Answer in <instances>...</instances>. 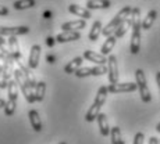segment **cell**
I'll return each mask as SVG.
<instances>
[{
  "label": "cell",
  "instance_id": "obj_1",
  "mask_svg": "<svg viewBox=\"0 0 160 144\" xmlns=\"http://www.w3.org/2000/svg\"><path fill=\"white\" fill-rule=\"evenodd\" d=\"M107 94H109L107 86H100L99 90H98V93H96L93 104L91 105V108L88 109L87 115H85V121L87 122H93L98 119V115L100 114V108L103 107L104 101L107 99Z\"/></svg>",
  "mask_w": 160,
  "mask_h": 144
},
{
  "label": "cell",
  "instance_id": "obj_2",
  "mask_svg": "<svg viewBox=\"0 0 160 144\" xmlns=\"http://www.w3.org/2000/svg\"><path fill=\"white\" fill-rule=\"evenodd\" d=\"M131 11H132V7H130V6H125V7H122L121 10L118 11L116 15H114V18H113L112 21H110L109 24H107L106 26L102 29V33L106 38H109V36H112L113 33L116 32V29L120 26V24L122 22V21H125L128 17L131 15Z\"/></svg>",
  "mask_w": 160,
  "mask_h": 144
},
{
  "label": "cell",
  "instance_id": "obj_3",
  "mask_svg": "<svg viewBox=\"0 0 160 144\" xmlns=\"http://www.w3.org/2000/svg\"><path fill=\"white\" fill-rule=\"evenodd\" d=\"M14 81L18 83V86H20L21 91H22L24 97H25V100L28 101L29 104L35 103V90H33L32 87H31L28 79L25 78V75H24V72L21 71L20 68L14 69Z\"/></svg>",
  "mask_w": 160,
  "mask_h": 144
},
{
  "label": "cell",
  "instance_id": "obj_4",
  "mask_svg": "<svg viewBox=\"0 0 160 144\" xmlns=\"http://www.w3.org/2000/svg\"><path fill=\"white\" fill-rule=\"evenodd\" d=\"M135 78H137V85H138V90H139V94H141V99H142L143 103H150L152 101V94H150L149 87H148L145 72L142 69H137L135 71Z\"/></svg>",
  "mask_w": 160,
  "mask_h": 144
},
{
  "label": "cell",
  "instance_id": "obj_5",
  "mask_svg": "<svg viewBox=\"0 0 160 144\" xmlns=\"http://www.w3.org/2000/svg\"><path fill=\"white\" fill-rule=\"evenodd\" d=\"M107 76H109L110 85L118 82V65H117V58L113 54H110L109 58H107Z\"/></svg>",
  "mask_w": 160,
  "mask_h": 144
},
{
  "label": "cell",
  "instance_id": "obj_6",
  "mask_svg": "<svg viewBox=\"0 0 160 144\" xmlns=\"http://www.w3.org/2000/svg\"><path fill=\"white\" fill-rule=\"evenodd\" d=\"M138 89L137 83H132V82H125V83H113L107 86V90L109 93L117 94V93H131V91H135Z\"/></svg>",
  "mask_w": 160,
  "mask_h": 144
},
{
  "label": "cell",
  "instance_id": "obj_7",
  "mask_svg": "<svg viewBox=\"0 0 160 144\" xmlns=\"http://www.w3.org/2000/svg\"><path fill=\"white\" fill-rule=\"evenodd\" d=\"M29 32V28L25 25L22 26H0V36H20Z\"/></svg>",
  "mask_w": 160,
  "mask_h": 144
},
{
  "label": "cell",
  "instance_id": "obj_8",
  "mask_svg": "<svg viewBox=\"0 0 160 144\" xmlns=\"http://www.w3.org/2000/svg\"><path fill=\"white\" fill-rule=\"evenodd\" d=\"M84 58L91 63H95L96 65H106L107 64V57L100 53H95L92 50H85L84 51Z\"/></svg>",
  "mask_w": 160,
  "mask_h": 144
},
{
  "label": "cell",
  "instance_id": "obj_9",
  "mask_svg": "<svg viewBox=\"0 0 160 144\" xmlns=\"http://www.w3.org/2000/svg\"><path fill=\"white\" fill-rule=\"evenodd\" d=\"M41 46L39 44H33L31 47V51H29V58H28V67L31 69H35L39 64V60H41Z\"/></svg>",
  "mask_w": 160,
  "mask_h": 144
},
{
  "label": "cell",
  "instance_id": "obj_10",
  "mask_svg": "<svg viewBox=\"0 0 160 144\" xmlns=\"http://www.w3.org/2000/svg\"><path fill=\"white\" fill-rule=\"evenodd\" d=\"M79 38H81V33L77 32V30H63V32L56 36V42H58V43H67V42L78 40Z\"/></svg>",
  "mask_w": 160,
  "mask_h": 144
},
{
  "label": "cell",
  "instance_id": "obj_11",
  "mask_svg": "<svg viewBox=\"0 0 160 144\" xmlns=\"http://www.w3.org/2000/svg\"><path fill=\"white\" fill-rule=\"evenodd\" d=\"M141 50V29H132L130 51L132 54H138Z\"/></svg>",
  "mask_w": 160,
  "mask_h": 144
},
{
  "label": "cell",
  "instance_id": "obj_12",
  "mask_svg": "<svg viewBox=\"0 0 160 144\" xmlns=\"http://www.w3.org/2000/svg\"><path fill=\"white\" fill-rule=\"evenodd\" d=\"M15 63L18 64V68L21 69V71L24 72V75H25V78L28 79V82H29V85H31V87L35 90V87H36V79H35V75H33V72H32V69L29 68L28 65H25V64H22L21 63V60L20 61H15Z\"/></svg>",
  "mask_w": 160,
  "mask_h": 144
},
{
  "label": "cell",
  "instance_id": "obj_13",
  "mask_svg": "<svg viewBox=\"0 0 160 144\" xmlns=\"http://www.w3.org/2000/svg\"><path fill=\"white\" fill-rule=\"evenodd\" d=\"M8 49H10V54L13 56L14 61H20L21 51H20V44H18L17 36H10L8 38Z\"/></svg>",
  "mask_w": 160,
  "mask_h": 144
},
{
  "label": "cell",
  "instance_id": "obj_14",
  "mask_svg": "<svg viewBox=\"0 0 160 144\" xmlns=\"http://www.w3.org/2000/svg\"><path fill=\"white\" fill-rule=\"evenodd\" d=\"M98 125H99V129H100V134L103 137H107L110 134V126H109V121H107V115L106 114H102L100 112L98 115Z\"/></svg>",
  "mask_w": 160,
  "mask_h": 144
},
{
  "label": "cell",
  "instance_id": "obj_15",
  "mask_svg": "<svg viewBox=\"0 0 160 144\" xmlns=\"http://www.w3.org/2000/svg\"><path fill=\"white\" fill-rule=\"evenodd\" d=\"M68 11L70 13H72L74 15H77V17H81L82 20H89L91 18V13H89L88 8H84L81 7V6L78 4H70L68 6Z\"/></svg>",
  "mask_w": 160,
  "mask_h": 144
},
{
  "label": "cell",
  "instance_id": "obj_16",
  "mask_svg": "<svg viewBox=\"0 0 160 144\" xmlns=\"http://www.w3.org/2000/svg\"><path fill=\"white\" fill-rule=\"evenodd\" d=\"M28 116H29V122H31V126L35 132H42V121H41V116H39L38 111L36 109H31L28 112Z\"/></svg>",
  "mask_w": 160,
  "mask_h": 144
},
{
  "label": "cell",
  "instance_id": "obj_17",
  "mask_svg": "<svg viewBox=\"0 0 160 144\" xmlns=\"http://www.w3.org/2000/svg\"><path fill=\"white\" fill-rule=\"evenodd\" d=\"M131 28L132 29H142V21H141L139 7H134L131 11Z\"/></svg>",
  "mask_w": 160,
  "mask_h": 144
},
{
  "label": "cell",
  "instance_id": "obj_18",
  "mask_svg": "<svg viewBox=\"0 0 160 144\" xmlns=\"http://www.w3.org/2000/svg\"><path fill=\"white\" fill-rule=\"evenodd\" d=\"M87 26V21L85 20H77V21H70L61 25L63 30H75V29H84Z\"/></svg>",
  "mask_w": 160,
  "mask_h": 144
},
{
  "label": "cell",
  "instance_id": "obj_19",
  "mask_svg": "<svg viewBox=\"0 0 160 144\" xmlns=\"http://www.w3.org/2000/svg\"><path fill=\"white\" fill-rule=\"evenodd\" d=\"M110 0H88L87 8L88 10H98V8H109L110 7Z\"/></svg>",
  "mask_w": 160,
  "mask_h": 144
},
{
  "label": "cell",
  "instance_id": "obj_20",
  "mask_svg": "<svg viewBox=\"0 0 160 144\" xmlns=\"http://www.w3.org/2000/svg\"><path fill=\"white\" fill-rule=\"evenodd\" d=\"M116 40H117V38H116L114 35L109 36V38L106 39V42L103 43L102 49H100V54H103V56H107V54L112 53L113 47H114V44H116Z\"/></svg>",
  "mask_w": 160,
  "mask_h": 144
},
{
  "label": "cell",
  "instance_id": "obj_21",
  "mask_svg": "<svg viewBox=\"0 0 160 144\" xmlns=\"http://www.w3.org/2000/svg\"><path fill=\"white\" fill-rule=\"evenodd\" d=\"M82 64V57H75L72 61H70L66 67H64V72L66 73H75L77 69L81 68Z\"/></svg>",
  "mask_w": 160,
  "mask_h": 144
},
{
  "label": "cell",
  "instance_id": "obj_22",
  "mask_svg": "<svg viewBox=\"0 0 160 144\" xmlns=\"http://www.w3.org/2000/svg\"><path fill=\"white\" fill-rule=\"evenodd\" d=\"M130 28H131V15H130V17H128L125 21H122V22L120 24V26L116 29V32H114V36H116L117 39H118V38H122V36L127 33V30L130 29Z\"/></svg>",
  "mask_w": 160,
  "mask_h": 144
},
{
  "label": "cell",
  "instance_id": "obj_23",
  "mask_svg": "<svg viewBox=\"0 0 160 144\" xmlns=\"http://www.w3.org/2000/svg\"><path fill=\"white\" fill-rule=\"evenodd\" d=\"M102 22L100 21H95L93 25H92V29L91 32H89V40L92 42H96L98 39H99L100 33H102Z\"/></svg>",
  "mask_w": 160,
  "mask_h": 144
},
{
  "label": "cell",
  "instance_id": "obj_24",
  "mask_svg": "<svg viewBox=\"0 0 160 144\" xmlns=\"http://www.w3.org/2000/svg\"><path fill=\"white\" fill-rule=\"evenodd\" d=\"M156 17H158V11L156 10H150L149 13H148V15L145 17V20L142 21V29H150L152 28V25H153V22H155V20H156Z\"/></svg>",
  "mask_w": 160,
  "mask_h": 144
},
{
  "label": "cell",
  "instance_id": "obj_25",
  "mask_svg": "<svg viewBox=\"0 0 160 144\" xmlns=\"http://www.w3.org/2000/svg\"><path fill=\"white\" fill-rule=\"evenodd\" d=\"M45 93H46V82L43 81H39L36 83V87H35V101H43L45 99Z\"/></svg>",
  "mask_w": 160,
  "mask_h": 144
},
{
  "label": "cell",
  "instance_id": "obj_26",
  "mask_svg": "<svg viewBox=\"0 0 160 144\" xmlns=\"http://www.w3.org/2000/svg\"><path fill=\"white\" fill-rule=\"evenodd\" d=\"M7 93H8V99L10 100H15L17 101L18 99V83L14 81H8V85H7Z\"/></svg>",
  "mask_w": 160,
  "mask_h": 144
},
{
  "label": "cell",
  "instance_id": "obj_27",
  "mask_svg": "<svg viewBox=\"0 0 160 144\" xmlns=\"http://www.w3.org/2000/svg\"><path fill=\"white\" fill-rule=\"evenodd\" d=\"M110 136H112V144H125L124 139H122L121 130H120L118 126L112 128V130H110Z\"/></svg>",
  "mask_w": 160,
  "mask_h": 144
},
{
  "label": "cell",
  "instance_id": "obj_28",
  "mask_svg": "<svg viewBox=\"0 0 160 144\" xmlns=\"http://www.w3.org/2000/svg\"><path fill=\"white\" fill-rule=\"evenodd\" d=\"M36 4L35 0H17L14 2V8L15 10H27V8H31Z\"/></svg>",
  "mask_w": 160,
  "mask_h": 144
},
{
  "label": "cell",
  "instance_id": "obj_29",
  "mask_svg": "<svg viewBox=\"0 0 160 144\" xmlns=\"http://www.w3.org/2000/svg\"><path fill=\"white\" fill-rule=\"evenodd\" d=\"M15 108H17V101L15 100H7V104L4 107V114L6 116H11L15 112Z\"/></svg>",
  "mask_w": 160,
  "mask_h": 144
},
{
  "label": "cell",
  "instance_id": "obj_30",
  "mask_svg": "<svg viewBox=\"0 0 160 144\" xmlns=\"http://www.w3.org/2000/svg\"><path fill=\"white\" fill-rule=\"evenodd\" d=\"M77 78H85V76H92V68L91 67H84V68H79L75 71Z\"/></svg>",
  "mask_w": 160,
  "mask_h": 144
},
{
  "label": "cell",
  "instance_id": "obj_31",
  "mask_svg": "<svg viewBox=\"0 0 160 144\" xmlns=\"http://www.w3.org/2000/svg\"><path fill=\"white\" fill-rule=\"evenodd\" d=\"M0 53H3L4 56L10 54V49H8V42H7V39H4V36H0Z\"/></svg>",
  "mask_w": 160,
  "mask_h": 144
},
{
  "label": "cell",
  "instance_id": "obj_32",
  "mask_svg": "<svg viewBox=\"0 0 160 144\" xmlns=\"http://www.w3.org/2000/svg\"><path fill=\"white\" fill-rule=\"evenodd\" d=\"M143 140H145V136H143L142 132H138L134 137V143L132 144H143Z\"/></svg>",
  "mask_w": 160,
  "mask_h": 144
},
{
  "label": "cell",
  "instance_id": "obj_33",
  "mask_svg": "<svg viewBox=\"0 0 160 144\" xmlns=\"http://www.w3.org/2000/svg\"><path fill=\"white\" fill-rule=\"evenodd\" d=\"M46 43H48L49 47H53L54 43H56V38H53V36H49V38L46 39Z\"/></svg>",
  "mask_w": 160,
  "mask_h": 144
},
{
  "label": "cell",
  "instance_id": "obj_34",
  "mask_svg": "<svg viewBox=\"0 0 160 144\" xmlns=\"http://www.w3.org/2000/svg\"><path fill=\"white\" fill-rule=\"evenodd\" d=\"M8 14V8L6 6H0V15H7Z\"/></svg>",
  "mask_w": 160,
  "mask_h": 144
},
{
  "label": "cell",
  "instance_id": "obj_35",
  "mask_svg": "<svg viewBox=\"0 0 160 144\" xmlns=\"http://www.w3.org/2000/svg\"><path fill=\"white\" fill-rule=\"evenodd\" d=\"M149 144H159V139H158V137H150V139H149Z\"/></svg>",
  "mask_w": 160,
  "mask_h": 144
},
{
  "label": "cell",
  "instance_id": "obj_36",
  "mask_svg": "<svg viewBox=\"0 0 160 144\" xmlns=\"http://www.w3.org/2000/svg\"><path fill=\"white\" fill-rule=\"evenodd\" d=\"M156 83H158L159 91H160V71H159V72H156Z\"/></svg>",
  "mask_w": 160,
  "mask_h": 144
},
{
  "label": "cell",
  "instance_id": "obj_37",
  "mask_svg": "<svg viewBox=\"0 0 160 144\" xmlns=\"http://www.w3.org/2000/svg\"><path fill=\"white\" fill-rule=\"evenodd\" d=\"M6 104H7V101H6V100H3V99H0V108H4V107H6Z\"/></svg>",
  "mask_w": 160,
  "mask_h": 144
},
{
  "label": "cell",
  "instance_id": "obj_38",
  "mask_svg": "<svg viewBox=\"0 0 160 144\" xmlns=\"http://www.w3.org/2000/svg\"><path fill=\"white\" fill-rule=\"evenodd\" d=\"M48 63L53 64V63H54V57H53V56H48Z\"/></svg>",
  "mask_w": 160,
  "mask_h": 144
},
{
  "label": "cell",
  "instance_id": "obj_39",
  "mask_svg": "<svg viewBox=\"0 0 160 144\" xmlns=\"http://www.w3.org/2000/svg\"><path fill=\"white\" fill-rule=\"evenodd\" d=\"M45 18H50V11H46V13H45Z\"/></svg>",
  "mask_w": 160,
  "mask_h": 144
},
{
  "label": "cell",
  "instance_id": "obj_40",
  "mask_svg": "<svg viewBox=\"0 0 160 144\" xmlns=\"http://www.w3.org/2000/svg\"><path fill=\"white\" fill-rule=\"evenodd\" d=\"M156 132H159V133H160V122L158 123V126H156Z\"/></svg>",
  "mask_w": 160,
  "mask_h": 144
},
{
  "label": "cell",
  "instance_id": "obj_41",
  "mask_svg": "<svg viewBox=\"0 0 160 144\" xmlns=\"http://www.w3.org/2000/svg\"><path fill=\"white\" fill-rule=\"evenodd\" d=\"M58 144H67V143H66V142H63V143H58Z\"/></svg>",
  "mask_w": 160,
  "mask_h": 144
},
{
  "label": "cell",
  "instance_id": "obj_42",
  "mask_svg": "<svg viewBox=\"0 0 160 144\" xmlns=\"http://www.w3.org/2000/svg\"><path fill=\"white\" fill-rule=\"evenodd\" d=\"M159 144H160V139H159Z\"/></svg>",
  "mask_w": 160,
  "mask_h": 144
}]
</instances>
